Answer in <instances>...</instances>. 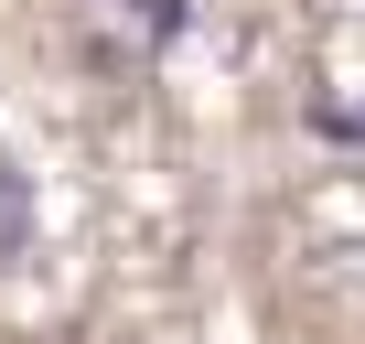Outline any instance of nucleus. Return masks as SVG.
I'll use <instances>...</instances> for the list:
<instances>
[{
  "mask_svg": "<svg viewBox=\"0 0 365 344\" xmlns=\"http://www.w3.org/2000/svg\"><path fill=\"white\" fill-rule=\"evenodd\" d=\"M22 248H33V172L0 161V258H22Z\"/></svg>",
  "mask_w": 365,
  "mask_h": 344,
  "instance_id": "obj_1",
  "label": "nucleus"
}]
</instances>
